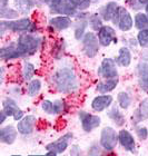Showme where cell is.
<instances>
[{
    "mask_svg": "<svg viewBox=\"0 0 148 156\" xmlns=\"http://www.w3.org/2000/svg\"><path fill=\"white\" fill-rule=\"evenodd\" d=\"M18 129L17 126L15 127L13 125H6L0 128V143L5 144V145H12L18 138Z\"/></svg>",
    "mask_w": 148,
    "mask_h": 156,
    "instance_id": "obj_14",
    "label": "cell"
},
{
    "mask_svg": "<svg viewBox=\"0 0 148 156\" xmlns=\"http://www.w3.org/2000/svg\"><path fill=\"white\" fill-rule=\"evenodd\" d=\"M97 33H98L97 36H98L99 44H100V46H103V47H108V46H110L111 44H117V41H118L116 30L114 29L111 26L104 25Z\"/></svg>",
    "mask_w": 148,
    "mask_h": 156,
    "instance_id": "obj_10",
    "label": "cell"
},
{
    "mask_svg": "<svg viewBox=\"0 0 148 156\" xmlns=\"http://www.w3.org/2000/svg\"><path fill=\"white\" fill-rule=\"evenodd\" d=\"M97 74L104 79L117 78L118 77V68H117L116 60L113 58H105L97 69Z\"/></svg>",
    "mask_w": 148,
    "mask_h": 156,
    "instance_id": "obj_8",
    "label": "cell"
},
{
    "mask_svg": "<svg viewBox=\"0 0 148 156\" xmlns=\"http://www.w3.org/2000/svg\"><path fill=\"white\" fill-rule=\"evenodd\" d=\"M36 125H37V117L35 115H25L23 119H20L17 124V129L20 135L29 136L35 132Z\"/></svg>",
    "mask_w": 148,
    "mask_h": 156,
    "instance_id": "obj_11",
    "label": "cell"
},
{
    "mask_svg": "<svg viewBox=\"0 0 148 156\" xmlns=\"http://www.w3.org/2000/svg\"><path fill=\"white\" fill-rule=\"evenodd\" d=\"M104 19L101 18L99 13H91L88 18V26L93 30V31H98V30L104 26L103 25Z\"/></svg>",
    "mask_w": 148,
    "mask_h": 156,
    "instance_id": "obj_31",
    "label": "cell"
},
{
    "mask_svg": "<svg viewBox=\"0 0 148 156\" xmlns=\"http://www.w3.org/2000/svg\"><path fill=\"white\" fill-rule=\"evenodd\" d=\"M135 28L138 30L147 29L148 28V17L144 12H137L134 17Z\"/></svg>",
    "mask_w": 148,
    "mask_h": 156,
    "instance_id": "obj_29",
    "label": "cell"
},
{
    "mask_svg": "<svg viewBox=\"0 0 148 156\" xmlns=\"http://www.w3.org/2000/svg\"><path fill=\"white\" fill-rule=\"evenodd\" d=\"M49 27H51L54 30L57 31H62V30H67L70 28L72 25L71 21V17L64 16V15H58V16H54L49 19Z\"/></svg>",
    "mask_w": 148,
    "mask_h": 156,
    "instance_id": "obj_16",
    "label": "cell"
},
{
    "mask_svg": "<svg viewBox=\"0 0 148 156\" xmlns=\"http://www.w3.org/2000/svg\"><path fill=\"white\" fill-rule=\"evenodd\" d=\"M132 51H130V49L127 46H124V47H122V48L119 49L118 57L116 59L117 65L125 67V68L126 67H129L130 64H132Z\"/></svg>",
    "mask_w": 148,
    "mask_h": 156,
    "instance_id": "obj_23",
    "label": "cell"
},
{
    "mask_svg": "<svg viewBox=\"0 0 148 156\" xmlns=\"http://www.w3.org/2000/svg\"><path fill=\"white\" fill-rule=\"evenodd\" d=\"M126 2L128 5V7H130V9L135 10V11H139L143 9V5L139 2L138 0H126Z\"/></svg>",
    "mask_w": 148,
    "mask_h": 156,
    "instance_id": "obj_41",
    "label": "cell"
},
{
    "mask_svg": "<svg viewBox=\"0 0 148 156\" xmlns=\"http://www.w3.org/2000/svg\"><path fill=\"white\" fill-rule=\"evenodd\" d=\"M137 75H138L139 87L144 91L148 93V62H139L137 66Z\"/></svg>",
    "mask_w": 148,
    "mask_h": 156,
    "instance_id": "obj_18",
    "label": "cell"
},
{
    "mask_svg": "<svg viewBox=\"0 0 148 156\" xmlns=\"http://www.w3.org/2000/svg\"><path fill=\"white\" fill-rule=\"evenodd\" d=\"M77 23L74 25V35L77 40H81L86 31V28L88 27V19H76Z\"/></svg>",
    "mask_w": 148,
    "mask_h": 156,
    "instance_id": "obj_26",
    "label": "cell"
},
{
    "mask_svg": "<svg viewBox=\"0 0 148 156\" xmlns=\"http://www.w3.org/2000/svg\"><path fill=\"white\" fill-rule=\"evenodd\" d=\"M69 154L70 155H81L83 154V150H81V147L77 144H74V145H71V147L69 148Z\"/></svg>",
    "mask_w": 148,
    "mask_h": 156,
    "instance_id": "obj_42",
    "label": "cell"
},
{
    "mask_svg": "<svg viewBox=\"0 0 148 156\" xmlns=\"http://www.w3.org/2000/svg\"><path fill=\"white\" fill-rule=\"evenodd\" d=\"M66 109H67V104H66L65 99L57 98V99L54 101V115L55 116L64 114Z\"/></svg>",
    "mask_w": 148,
    "mask_h": 156,
    "instance_id": "obj_33",
    "label": "cell"
},
{
    "mask_svg": "<svg viewBox=\"0 0 148 156\" xmlns=\"http://www.w3.org/2000/svg\"><path fill=\"white\" fill-rule=\"evenodd\" d=\"M54 13H58V15H64L68 17H75L78 13V9L69 1V0H62L60 6L54 11Z\"/></svg>",
    "mask_w": 148,
    "mask_h": 156,
    "instance_id": "obj_22",
    "label": "cell"
},
{
    "mask_svg": "<svg viewBox=\"0 0 148 156\" xmlns=\"http://www.w3.org/2000/svg\"><path fill=\"white\" fill-rule=\"evenodd\" d=\"M138 1L142 3L143 6H146V5H148V0H138Z\"/></svg>",
    "mask_w": 148,
    "mask_h": 156,
    "instance_id": "obj_46",
    "label": "cell"
},
{
    "mask_svg": "<svg viewBox=\"0 0 148 156\" xmlns=\"http://www.w3.org/2000/svg\"><path fill=\"white\" fill-rule=\"evenodd\" d=\"M36 73V68L35 66L32 65L31 62H26L23 64V78L25 81H30L32 79V77L35 76Z\"/></svg>",
    "mask_w": 148,
    "mask_h": 156,
    "instance_id": "obj_32",
    "label": "cell"
},
{
    "mask_svg": "<svg viewBox=\"0 0 148 156\" xmlns=\"http://www.w3.org/2000/svg\"><path fill=\"white\" fill-rule=\"evenodd\" d=\"M72 5L78 9V11H86L89 9L91 5V0H69Z\"/></svg>",
    "mask_w": 148,
    "mask_h": 156,
    "instance_id": "obj_36",
    "label": "cell"
},
{
    "mask_svg": "<svg viewBox=\"0 0 148 156\" xmlns=\"http://www.w3.org/2000/svg\"><path fill=\"white\" fill-rule=\"evenodd\" d=\"M37 30V26L32 23L28 17L13 20H1L0 23V36L3 37L6 31L12 33H35Z\"/></svg>",
    "mask_w": 148,
    "mask_h": 156,
    "instance_id": "obj_2",
    "label": "cell"
},
{
    "mask_svg": "<svg viewBox=\"0 0 148 156\" xmlns=\"http://www.w3.org/2000/svg\"><path fill=\"white\" fill-rule=\"evenodd\" d=\"M119 5L116 1H109L101 8L99 15L104 19V21H113L115 16L117 15L119 10Z\"/></svg>",
    "mask_w": 148,
    "mask_h": 156,
    "instance_id": "obj_17",
    "label": "cell"
},
{
    "mask_svg": "<svg viewBox=\"0 0 148 156\" xmlns=\"http://www.w3.org/2000/svg\"><path fill=\"white\" fill-rule=\"evenodd\" d=\"M40 107H41V111L45 114L54 116V101H49V99H45V101H41Z\"/></svg>",
    "mask_w": 148,
    "mask_h": 156,
    "instance_id": "obj_37",
    "label": "cell"
},
{
    "mask_svg": "<svg viewBox=\"0 0 148 156\" xmlns=\"http://www.w3.org/2000/svg\"><path fill=\"white\" fill-rule=\"evenodd\" d=\"M148 119V101H142L139 107L136 109L134 113H132V124L137 126L138 124H140L142 122H145V120Z\"/></svg>",
    "mask_w": 148,
    "mask_h": 156,
    "instance_id": "obj_19",
    "label": "cell"
},
{
    "mask_svg": "<svg viewBox=\"0 0 148 156\" xmlns=\"http://www.w3.org/2000/svg\"><path fill=\"white\" fill-rule=\"evenodd\" d=\"M137 41H138V45L140 47L148 48V28L139 30L138 35H137Z\"/></svg>",
    "mask_w": 148,
    "mask_h": 156,
    "instance_id": "obj_35",
    "label": "cell"
},
{
    "mask_svg": "<svg viewBox=\"0 0 148 156\" xmlns=\"http://www.w3.org/2000/svg\"><path fill=\"white\" fill-rule=\"evenodd\" d=\"M78 118L80 120L81 128L85 133H91L93 130L100 126L101 124V118L98 115L90 114L88 112L80 111L78 113Z\"/></svg>",
    "mask_w": 148,
    "mask_h": 156,
    "instance_id": "obj_7",
    "label": "cell"
},
{
    "mask_svg": "<svg viewBox=\"0 0 148 156\" xmlns=\"http://www.w3.org/2000/svg\"><path fill=\"white\" fill-rule=\"evenodd\" d=\"M145 9H146V15H147V17H148V5L145 6Z\"/></svg>",
    "mask_w": 148,
    "mask_h": 156,
    "instance_id": "obj_47",
    "label": "cell"
},
{
    "mask_svg": "<svg viewBox=\"0 0 148 156\" xmlns=\"http://www.w3.org/2000/svg\"><path fill=\"white\" fill-rule=\"evenodd\" d=\"M42 42V38L39 36H36L31 33H23L21 34L17 39V48L21 52L23 57L26 56H32L38 51Z\"/></svg>",
    "mask_w": 148,
    "mask_h": 156,
    "instance_id": "obj_3",
    "label": "cell"
},
{
    "mask_svg": "<svg viewBox=\"0 0 148 156\" xmlns=\"http://www.w3.org/2000/svg\"><path fill=\"white\" fill-rule=\"evenodd\" d=\"M118 78H110V79H105V80L99 81L96 86V90L100 94H109L115 88L118 86Z\"/></svg>",
    "mask_w": 148,
    "mask_h": 156,
    "instance_id": "obj_21",
    "label": "cell"
},
{
    "mask_svg": "<svg viewBox=\"0 0 148 156\" xmlns=\"http://www.w3.org/2000/svg\"><path fill=\"white\" fill-rule=\"evenodd\" d=\"M51 83L57 91L61 94H74L78 91L80 84L74 69L70 67H61L51 76Z\"/></svg>",
    "mask_w": 148,
    "mask_h": 156,
    "instance_id": "obj_1",
    "label": "cell"
},
{
    "mask_svg": "<svg viewBox=\"0 0 148 156\" xmlns=\"http://www.w3.org/2000/svg\"><path fill=\"white\" fill-rule=\"evenodd\" d=\"M136 136L138 137L140 140H146L148 138V128L145 126H138L136 127Z\"/></svg>",
    "mask_w": 148,
    "mask_h": 156,
    "instance_id": "obj_38",
    "label": "cell"
},
{
    "mask_svg": "<svg viewBox=\"0 0 148 156\" xmlns=\"http://www.w3.org/2000/svg\"><path fill=\"white\" fill-rule=\"evenodd\" d=\"M13 5L21 15H28L36 5L35 0H13Z\"/></svg>",
    "mask_w": 148,
    "mask_h": 156,
    "instance_id": "obj_25",
    "label": "cell"
},
{
    "mask_svg": "<svg viewBox=\"0 0 148 156\" xmlns=\"http://www.w3.org/2000/svg\"><path fill=\"white\" fill-rule=\"evenodd\" d=\"M19 109H20L19 106H18L17 101L13 98L6 97L2 101V108H1V111L8 117H12Z\"/></svg>",
    "mask_w": 148,
    "mask_h": 156,
    "instance_id": "obj_24",
    "label": "cell"
},
{
    "mask_svg": "<svg viewBox=\"0 0 148 156\" xmlns=\"http://www.w3.org/2000/svg\"><path fill=\"white\" fill-rule=\"evenodd\" d=\"M114 101V98L111 95L109 94H100L96 97H93V99L90 103V107L93 112L96 113H101V112L106 111L111 106Z\"/></svg>",
    "mask_w": 148,
    "mask_h": 156,
    "instance_id": "obj_12",
    "label": "cell"
},
{
    "mask_svg": "<svg viewBox=\"0 0 148 156\" xmlns=\"http://www.w3.org/2000/svg\"><path fill=\"white\" fill-rule=\"evenodd\" d=\"M99 144L105 152H113L119 144L118 133L111 126H105L100 132Z\"/></svg>",
    "mask_w": 148,
    "mask_h": 156,
    "instance_id": "obj_4",
    "label": "cell"
},
{
    "mask_svg": "<svg viewBox=\"0 0 148 156\" xmlns=\"http://www.w3.org/2000/svg\"><path fill=\"white\" fill-rule=\"evenodd\" d=\"M18 16H19V12H18L17 9H12L9 6L0 8V17H1V20L18 19Z\"/></svg>",
    "mask_w": 148,
    "mask_h": 156,
    "instance_id": "obj_30",
    "label": "cell"
},
{
    "mask_svg": "<svg viewBox=\"0 0 148 156\" xmlns=\"http://www.w3.org/2000/svg\"><path fill=\"white\" fill-rule=\"evenodd\" d=\"M72 140H74V133L69 132V133L64 134L61 137H59L58 140L47 144L45 148L46 151H54L57 155H60V154H64L67 151L68 146H69V144Z\"/></svg>",
    "mask_w": 148,
    "mask_h": 156,
    "instance_id": "obj_9",
    "label": "cell"
},
{
    "mask_svg": "<svg viewBox=\"0 0 148 156\" xmlns=\"http://www.w3.org/2000/svg\"><path fill=\"white\" fill-rule=\"evenodd\" d=\"M118 140H119V145L124 148L125 151L129 152V153H136V140L135 137L129 130L127 129H122L118 133Z\"/></svg>",
    "mask_w": 148,
    "mask_h": 156,
    "instance_id": "obj_13",
    "label": "cell"
},
{
    "mask_svg": "<svg viewBox=\"0 0 148 156\" xmlns=\"http://www.w3.org/2000/svg\"><path fill=\"white\" fill-rule=\"evenodd\" d=\"M45 155L46 156H56L57 154H56L55 152H54V151H48V152H47V153H46Z\"/></svg>",
    "mask_w": 148,
    "mask_h": 156,
    "instance_id": "obj_45",
    "label": "cell"
},
{
    "mask_svg": "<svg viewBox=\"0 0 148 156\" xmlns=\"http://www.w3.org/2000/svg\"><path fill=\"white\" fill-rule=\"evenodd\" d=\"M117 101L122 109H128L132 104V98L127 91H119L117 94Z\"/></svg>",
    "mask_w": 148,
    "mask_h": 156,
    "instance_id": "obj_28",
    "label": "cell"
},
{
    "mask_svg": "<svg viewBox=\"0 0 148 156\" xmlns=\"http://www.w3.org/2000/svg\"><path fill=\"white\" fill-rule=\"evenodd\" d=\"M81 45H83V47H81L83 52L88 58L96 57L98 51H99L100 44L98 40V36L95 35L93 31H87L85 34L83 39H81Z\"/></svg>",
    "mask_w": 148,
    "mask_h": 156,
    "instance_id": "obj_5",
    "label": "cell"
},
{
    "mask_svg": "<svg viewBox=\"0 0 148 156\" xmlns=\"http://www.w3.org/2000/svg\"><path fill=\"white\" fill-rule=\"evenodd\" d=\"M23 56L17 48L16 42H10L8 45L2 46L0 49V58L2 62H9L12 59L23 58Z\"/></svg>",
    "mask_w": 148,
    "mask_h": 156,
    "instance_id": "obj_15",
    "label": "cell"
},
{
    "mask_svg": "<svg viewBox=\"0 0 148 156\" xmlns=\"http://www.w3.org/2000/svg\"><path fill=\"white\" fill-rule=\"evenodd\" d=\"M111 23L122 31H130L134 27V19H132V15L128 11V9H126L125 7H119V10L115 18L113 19Z\"/></svg>",
    "mask_w": 148,
    "mask_h": 156,
    "instance_id": "obj_6",
    "label": "cell"
},
{
    "mask_svg": "<svg viewBox=\"0 0 148 156\" xmlns=\"http://www.w3.org/2000/svg\"><path fill=\"white\" fill-rule=\"evenodd\" d=\"M41 1H42V3H45L46 6L48 7L51 12H54V11L60 6L61 2H62V0H41Z\"/></svg>",
    "mask_w": 148,
    "mask_h": 156,
    "instance_id": "obj_39",
    "label": "cell"
},
{
    "mask_svg": "<svg viewBox=\"0 0 148 156\" xmlns=\"http://www.w3.org/2000/svg\"><path fill=\"white\" fill-rule=\"evenodd\" d=\"M101 150H103V147L100 146V144L93 143L89 146L87 154L88 155H101Z\"/></svg>",
    "mask_w": 148,
    "mask_h": 156,
    "instance_id": "obj_40",
    "label": "cell"
},
{
    "mask_svg": "<svg viewBox=\"0 0 148 156\" xmlns=\"http://www.w3.org/2000/svg\"><path fill=\"white\" fill-rule=\"evenodd\" d=\"M23 117H25V113H23V111L19 109V111L17 112L16 114L13 115L12 118H13V120H16V122H19L20 119H23Z\"/></svg>",
    "mask_w": 148,
    "mask_h": 156,
    "instance_id": "obj_43",
    "label": "cell"
},
{
    "mask_svg": "<svg viewBox=\"0 0 148 156\" xmlns=\"http://www.w3.org/2000/svg\"><path fill=\"white\" fill-rule=\"evenodd\" d=\"M107 116L111 122H113L117 127H122L125 125L126 118L125 115L122 114L120 111L119 106H114V107H109V109L107 111Z\"/></svg>",
    "mask_w": 148,
    "mask_h": 156,
    "instance_id": "obj_20",
    "label": "cell"
},
{
    "mask_svg": "<svg viewBox=\"0 0 148 156\" xmlns=\"http://www.w3.org/2000/svg\"><path fill=\"white\" fill-rule=\"evenodd\" d=\"M65 48H66V46H65V42L64 41H58L56 42L55 45H54V47H52V56H54V58L56 59H59L62 57V55H64L65 52Z\"/></svg>",
    "mask_w": 148,
    "mask_h": 156,
    "instance_id": "obj_34",
    "label": "cell"
},
{
    "mask_svg": "<svg viewBox=\"0 0 148 156\" xmlns=\"http://www.w3.org/2000/svg\"><path fill=\"white\" fill-rule=\"evenodd\" d=\"M42 87V83L40 79L38 78H35V79H31V80L28 83V86H27V95L29 97H36L38 96V94L40 93Z\"/></svg>",
    "mask_w": 148,
    "mask_h": 156,
    "instance_id": "obj_27",
    "label": "cell"
},
{
    "mask_svg": "<svg viewBox=\"0 0 148 156\" xmlns=\"http://www.w3.org/2000/svg\"><path fill=\"white\" fill-rule=\"evenodd\" d=\"M0 117H1V119H0V124H1V125H3V124H5V122H6L7 118H9V117L7 116V115L5 114L2 111L0 112Z\"/></svg>",
    "mask_w": 148,
    "mask_h": 156,
    "instance_id": "obj_44",
    "label": "cell"
}]
</instances>
